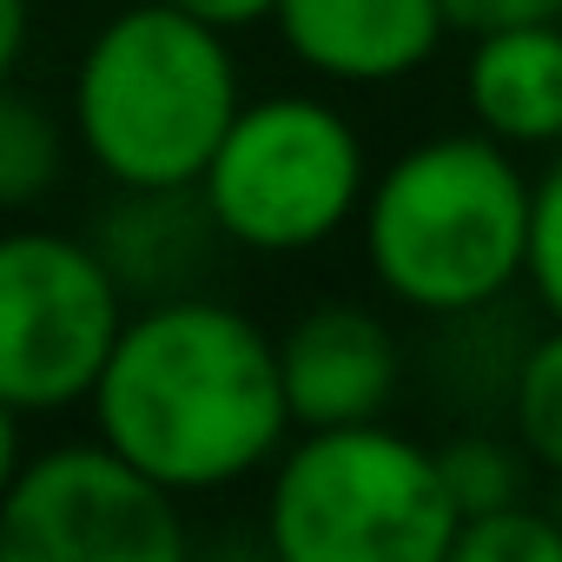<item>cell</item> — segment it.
I'll return each instance as SVG.
<instances>
[{
  "label": "cell",
  "instance_id": "1",
  "mask_svg": "<svg viewBox=\"0 0 562 562\" xmlns=\"http://www.w3.org/2000/svg\"><path fill=\"white\" fill-rule=\"evenodd\" d=\"M93 424L166 490H225L292 430L278 338L212 292L159 299L126 325L93 391Z\"/></svg>",
  "mask_w": 562,
  "mask_h": 562
},
{
  "label": "cell",
  "instance_id": "7",
  "mask_svg": "<svg viewBox=\"0 0 562 562\" xmlns=\"http://www.w3.org/2000/svg\"><path fill=\"white\" fill-rule=\"evenodd\" d=\"M0 555L8 562H179V490L139 470L126 450L60 443L8 470L0 490Z\"/></svg>",
  "mask_w": 562,
  "mask_h": 562
},
{
  "label": "cell",
  "instance_id": "5",
  "mask_svg": "<svg viewBox=\"0 0 562 562\" xmlns=\"http://www.w3.org/2000/svg\"><path fill=\"white\" fill-rule=\"evenodd\" d=\"M126 325V285L93 238L8 232L0 245V404L8 411L47 417L93 404Z\"/></svg>",
  "mask_w": 562,
  "mask_h": 562
},
{
  "label": "cell",
  "instance_id": "16",
  "mask_svg": "<svg viewBox=\"0 0 562 562\" xmlns=\"http://www.w3.org/2000/svg\"><path fill=\"white\" fill-rule=\"evenodd\" d=\"M529 285L542 312L562 325V159L536 179V232H529Z\"/></svg>",
  "mask_w": 562,
  "mask_h": 562
},
{
  "label": "cell",
  "instance_id": "11",
  "mask_svg": "<svg viewBox=\"0 0 562 562\" xmlns=\"http://www.w3.org/2000/svg\"><path fill=\"white\" fill-rule=\"evenodd\" d=\"M463 93L476 126L496 133L503 146H555L562 139V21L476 34Z\"/></svg>",
  "mask_w": 562,
  "mask_h": 562
},
{
  "label": "cell",
  "instance_id": "9",
  "mask_svg": "<svg viewBox=\"0 0 562 562\" xmlns=\"http://www.w3.org/2000/svg\"><path fill=\"white\" fill-rule=\"evenodd\" d=\"M271 21L299 67L351 87L417 74L450 34L443 0H278Z\"/></svg>",
  "mask_w": 562,
  "mask_h": 562
},
{
  "label": "cell",
  "instance_id": "17",
  "mask_svg": "<svg viewBox=\"0 0 562 562\" xmlns=\"http://www.w3.org/2000/svg\"><path fill=\"white\" fill-rule=\"evenodd\" d=\"M450 27L463 34H496V27H536V21H562V0H443Z\"/></svg>",
  "mask_w": 562,
  "mask_h": 562
},
{
  "label": "cell",
  "instance_id": "6",
  "mask_svg": "<svg viewBox=\"0 0 562 562\" xmlns=\"http://www.w3.org/2000/svg\"><path fill=\"white\" fill-rule=\"evenodd\" d=\"M199 186L232 245L305 251L358 212L364 146L345 113H331L325 100L285 93L265 106H238V120Z\"/></svg>",
  "mask_w": 562,
  "mask_h": 562
},
{
  "label": "cell",
  "instance_id": "10",
  "mask_svg": "<svg viewBox=\"0 0 562 562\" xmlns=\"http://www.w3.org/2000/svg\"><path fill=\"white\" fill-rule=\"evenodd\" d=\"M100 258L126 285V299H192L218 265L225 225L205 199V186H126V199L93 225Z\"/></svg>",
  "mask_w": 562,
  "mask_h": 562
},
{
  "label": "cell",
  "instance_id": "13",
  "mask_svg": "<svg viewBox=\"0 0 562 562\" xmlns=\"http://www.w3.org/2000/svg\"><path fill=\"white\" fill-rule=\"evenodd\" d=\"M60 179V126L34 93H8L0 100V205H34L47 186Z\"/></svg>",
  "mask_w": 562,
  "mask_h": 562
},
{
  "label": "cell",
  "instance_id": "2",
  "mask_svg": "<svg viewBox=\"0 0 562 562\" xmlns=\"http://www.w3.org/2000/svg\"><path fill=\"white\" fill-rule=\"evenodd\" d=\"M536 186L496 133H443L411 146L364 199V251L378 285L424 312L457 318L496 305L529 271Z\"/></svg>",
  "mask_w": 562,
  "mask_h": 562
},
{
  "label": "cell",
  "instance_id": "8",
  "mask_svg": "<svg viewBox=\"0 0 562 562\" xmlns=\"http://www.w3.org/2000/svg\"><path fill=\"white\" fill-rule=\"evenodd\" d=\"M278 371H285L292 424H371L397 397V338L364 305H318L278 338Z\"/></svg>",
  "mask_w": 562,
  "mask_h": 562
},
{
  "label": "cell",
  "instance_id": "3",
  "mask_svg": "<svg viewBox=\"0 0 562 562\" xmlns=\"http://www.w3.org/2000/svg\"><path fill=\"white\" fill-rule=\"evenodd\" d=\"M238 120V67L225 27L146 0L113 14L74 74V133L87 159L126 186H199Z\"/></svg>",
  "mask_w": 562,
  "mask_h": 562
},
{
  "label": "cell",
  "instance_id": "14",
  "mask_svg": "<svg viewBox=\"0 0 562 562\" xmlns=\"http://www.w3.org/2000/svg\"><path fill=\"white\" fill-rule=\"evenodd\" d=\"M509 417H516V437L529 443V457L562 476V325L549 338L522 345L516 391H509Z\"/></svg>",
  "mask_w": 562,
  "mask_h": 562
},
{
  "label": "cell",
  "instance_id": "4",
  "mask_svg": "<svg viewBox=\"0 0 562 562\" xmlns=\"http://www.w3.org/2000/svg\"><path fill=\"white\" fill-rule=\"evenodd\" d=\"M457 529L437 450L384 417L305 430L265 496V536L285 562H450Z\"/></svg>",
  "mask_w": 562,
  "mask_h": 562
},
{
  "label": "cell",
  "instance_id": "18",
  "mask_svg": "<svg viewBox=\"0 0 562 562\" xmlns=\"http://www.w3.org/2000/svg\"><path fill=\"white\" fill-rule=\"evenodd\" d=\"M172 8H186V14H199V21L232 34V27H251V21L278 14V0H172Z\"/></svg>",
  "mask_w": 562,
  "mask_h": 562
},
{
  "label": "cell",
  "instance_id": "19",
  "mask_svg": "<svg viewBox=\"0 0 562 562\" xmlns=\"http://www.w3.org/2000/svg\"><path fill=\"white\" fill-rule=\"evenodd\" d=\"M21 47H27V0H0V67H21Z\"/></svg>",
  "mask_w": 562,
  "mask_h": 562
},
{
  "label": "cell",
  "instance_id": "15",
  "mask_svg": "<svg viewBox=\"0 0 562 562\" xmlns=\"http://www.w3.org/2000/svg\"><path fill=\"white\" fill-rule=\"evenodd\" d=\"M450 562H562V522H549L529 503L490 509V516H463Z\"/></svg>",
  "mask_w": 562,
  "mask_h": 562
},
{
  "label": "cell",
  "instance_id": "12",
  "mask_svg": "<svg viewBox=\"0 0 562 562\" xmlns=\"http://www.w3.org/2000/svg\"><path fill=\"white\" fill-rule=\"evenodd\" d=\"M529 443H503V437H483V430H463L437 450V470L450 483V503L463 516H490V509H509L522 503V483H529Z\"/></svg>",
  "mask_w": 562,
  "mask_h": 562
}]
</instances>
